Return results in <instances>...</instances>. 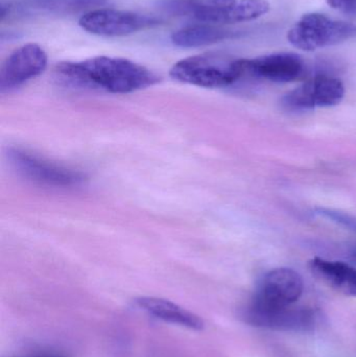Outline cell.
I'll use <instances>...</instances> for the list:
<instances>
[{"instance_id": "obj_11", "label": "cell", "mask_w": 356, "mask_h": 357, "mask_svg": "<svg viewBox=\"0 0 356 357\" xmlns=\"http://www.w3.org/2000/svg\"><path fill=\"white\" fill-rule=\"evenodd\" d=\"M311 273L338 293L356 298V268L342 261L315 257L309 264Z\"/></svg>"}, {"instance_id": "obj_12", "label": "cell", "mask_w": 356, "mask_h": 357, "mask_svg": "<svg viewBox=\"0 0 356 357\" xmlns=\"http://www.w3.org/2000/svg\"><path fill=\"white\" fill-rule=\"evenodd\" d=\"M135 305L140 310L163 322L186 327L192 331H202L204 322L200 317L181 307L169 300L154 297H141L135 300Z\"/></svg>"}, {"instance_id": "obj_16", "label": "cell", "mask_w": 356, "mask_h": 357, "mask_svg": "<svg viewBox=\"0 0 356 357\" xmlns=\"http://www.w3.org/2000/svg\"><path fill=\"white\" fill-rule=\"evenodd\" d=\"M317 213L340 226L345 227L349 230L355 231L356 232V218L348 214L343 213V212L336 211L332 209H325V208H320L317 210Z\"/></svg>"}, {"instance_id": "obj_8", "label": "cell", "mask_w": 356, "mask_h": 357, "mask_svg": "<svg viewBox=\"0 0 356 357\" xmlns=\"http://www.w3.org/2000/svg\"><path fill=\"white\" fill-rule=\"evenodd\" d=\"M8 159L20 175L39 184L70 187L84 180V176L79 172L50 162L21 149H10Z\"/></svg>"}, {"instance_id": "obj_10", "label": "cell", "mask_w": 356, "mask_h": 357, "mask_svg": "<svg viewBox=\"0 0 356 357\" xmlns=\"http://www.w3.org/2000/svg\"><path fill=\"white\" fill-rule=\"evenodd\" d=\"M242 77L273 83H290L302 77L305 63L299 54L277 52L255 59H240Z\"/></svg>"}, {"instance_id": "obj_2", "label": "cell", "mask_w": 356, "mask_h": 357, "mask_svg": "<svg viewBox=\"0 0 356 357\" xmlns=\"http://www.w3.org/2000/svg\"><path fill=\"white\" fill-rule=\"evenodd\" d=\"M161 6L171 14L213 25L249 22L270 10L267 0H165Z\"/></svg>"}, {"instance_id": "obj_17", "label": "cell", "mask_w": 356, "mask_h": 357, "mask_svg": "<svg viewBox=\"0 0 356 357\" xmlns=\"http://www.w3.org/2000/svg\"><path fill=\"white\" fill-rule=\"evenodd\" d=\"M327 3L345 13L356 12V0H327Z\"/></svg>"}, {"instance_id": "obj_19", "label": "cell", "mask_w": 356, "mask_h": 357, "mask_svg": "<svg viewBox=\"0 0 356 357\" xmlns=\"http://www.w3.org/2000/svg\"><path fill=\"white\" fill-rule=\"evenodd\" d=\"M351 257H353V259L356 262V247L353 250V252H351Z\"/></svg>"}, {"instance_id": "obj_4", "label": "cell", "mask_w": 356, "mask_h": 357, "mask_svg": "<svg viewBox=\"0 0 356 357\" xmlns=\"http://www.w3.org/2000/svg\"><path fill=\"white\" fill-rule=\"evenodd\" d=\"M176 81L203 88H224L242 79L240 59L223 54H203L183 59L173 65Z\"/></svg>"}, {"instance_id": "obj_6", "label": "cell", "mask_w": 356, "mask_h": 357, "mask_svg": "<svg viewBox=\"0 0 356 357\" xmlns=\"http://www.w3.org/2000/svg\"><path fill=\"white\" fill-rule=\"evenodd\" d=\"M155 17L114 8L90 10L79 19V24L88 33L102 37H125L160 25Z\"/></svg>"}, {"instance_id": "obj_1", "label": "cell", "mask_w": 356, "mask_h": 357, "mask_svg": "<svg viewBox=\"0 0 356 357\" xmlns=\"http://www.w3.org/2000/svg\"><path fill=\"white\" fill-rule=\"evenodd\" d=\"M56 73L68 83L79 87L125 94L158 83L156 73L133 61L100 56L79 62H62Z\"/></svg>"}, {"instance_id": "obj_3", "label": "cell", "mask_w": 356, "mask_h": 357, "mask_svg": "<svg viewBox=\"0 0 356 357\" xmlns=\"http://www.w3.org/2000/svg\"><path fill=\"white\" fill-rule=\"evenodd\" d=\"M303 289L302 277L296 271L288 268L270 271L259 282L242 317L250 324L259 317L286 310L300 299Z\"/></svg>"}, {"instance_id": "obj_7", "label": "cell", "mask_w": 356, "mask_h": 357, "mask_svg": "<svg viewBox=\"0 0 356 357\" xmlns=\"http://www.w3.org/2000/svg\"><path fill=\"white\" fill-rule=\"evenodd\" d=\"M344 84L336 77L318 75L305 82L281 98V106L290 112H305L316 108H328L342 102Z\"/></svg>"}, {"instance_id": "obj_13", "label": "cell", "mask_w": 356, "mask_h": 357, "mask_svg": "<svg viewBox=\"0 0 356 357\" xmlns=\"http://www.w3.org/2000/svg\"><path fill=\"white\" fill-rule=\"evenodd\" d=\"M318 322V314L315 310L309 307H295L294 305L255 319L250 325L261 328L282 331H311Z\"/></svg>"}, {"instance_id": "obj_5", "label": "cell", "mask_w": 356, "mask_h": 357, "mask_svg": "<svg viewBox=\"0 0 356 357\" xmlns=\"http://www.w3.org/2000/svg\"><path fill=\"white\" fill-rule=\"evenodd\" d=\"M355 37V23L334 20L319 13L304 15L288 33L290 43L304 52L336 45Z\"/></svg>"}, {"instance_id": "obj_14", "label": "cell", "mask_w": 356, "mask_h": 357, "mask_svg": "<svg viewBox=\"0 0 356 357\" xmlns=\"http://www.w3.org/2000/svg\"><path fill=\"white\" fill-rule=\"evenodd\" d=\"M235 31L222 29L213 24L189 25L178 29L171 35V42L178 47L196 48L219 43L235 37Z\"/></svg>"}, {"instance_id": "obj_9", "label": "cell", "mask_w": 356, "mask_h": 357, "mask_svg": "<svg viewBox=\"0 0 356 357\" xmlns=\"http://www.w3.org/2000/svg\"><path fill=\"white\" fill-rule=\"evenodd\" d=\"M45 50L36 43H27L8 56L0 70V91H12L39 77L47 66Z\"/></svg>"}, {"instance_id": "obj_15", "label": "cell", "mask_w": 356, "mask_h": 357, "mask_svg": "<svg viewBox=\"0 0 356 357\" xmlns=\"http://www.w3.org/2000/svg\"><path fill=\"white\" fill-rule=\"evenodd\" d=\"M106 0H23L25 6L48 12L81 10L89 6H98Z\"/></svg>"}, {"instance_id": "obj_18", "label": "cell", "mask_w": 356, "mask_h": 357, "mask_svg": "<svg viewBox=\"0 0 356 357\" xmlns=\"http://www.w3.org/2000/svg\"><path fill=\"white\" fill-rule=\"evenodd\" d=\"M31 357H64V356H59V354H39V356H31Z\"/></svg>"}]
</instances>
